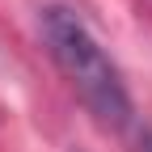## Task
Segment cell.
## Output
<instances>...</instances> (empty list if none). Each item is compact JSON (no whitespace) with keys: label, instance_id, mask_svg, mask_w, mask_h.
<instances>
[{"label":"cell","instance_id":"obj_1","mask_svg":"<svg viewBox=\"0 0 152 152\" xmlns=\"http://www.w3.org/2000/svg\"><path fill=\"white\" fill-rule=\"evenodd\" d=\"M42 38L51 47V59L59 64L68 85L76 89V97L89 106V114L110 131H127L135 118V106H131V93L123 85V72L102 51L93 30L72 9L51 4V9H42Z\"/></svg>","mask_w":152,"mask_h":152}]
</instances>
